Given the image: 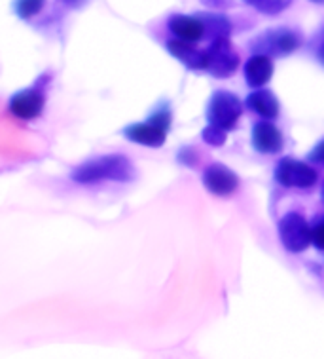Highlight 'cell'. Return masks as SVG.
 I'll list each match as a JSON object with an SVG mask.
<instances>
[{"mask_svg": "<svg viewBox=\"0 0 324 359\" xmlns=\"http://www.w3.org/2000/svg\"><path fill=\"white\" fill-rule=\"evenodd\" d=\"M136 175L135 168L127 156L122 154H106L85 160L76 165L71 173V179L80 184H95L101 181H116L127 183L133 181Z\"/></svg>", "mask_w": 324, "mask_h": 359, "instance_id": "obj_1", "label": "cell"}, {"mask_svg": "<svg viewBox=\"0 0 324 359\" xmlns=\"http://www.w3.org/2000/svg\"><path fill=\"white\" fill-rule=\"evenodd\" d=\"M169 126H171V114L167 111H160L150 118L148 122L127 126L123 130V135L129 139V141H133V143L157 149L167 139Z\"/></svg>", "mask_w": 324, "mask_h": 359, "instance_id": "obj_2", "label": "cell"}, {"mask_svg": "<svg viewBox=\"0 0 324 359\" xmlns=\"http://www.w3.org/2000/svg\"><path fill=\"white\" fill-rule=\"evenodd\" d=\"M243 114V104L239 97L230 92H214L207 109L209 124H214L222 130H234L237 120Z\"/></svg>", "mask_w": 324, "mask_h": 359, "instance_id": "obj_3", "label": "cell"}, {"mask_svg": "<svg viewBox=\"0 0 324 359\" xmlns=\"http://www.w3.org/2000/svg\"><path fill=\"white\" fill-rule=\"evenodd\" d=\"M279 238L286 251L302 253L313 243V230L300 213H286L279 221Z\"/></svg>", "mask_w": 324, "mask_h": 359, "instance_id": "obj_4", "label": "cell"}, {"mask_svg": "<svg viewBox=\"0 0 324 359\" xmlns=\"http://www.w3.org/2000/svg\"><path fill=\"white\" fill-rule=\"evenodd\" d=\"M239 67V55L232 46L230 36L214 39L207 50V69L214 79H230Z\"/></svg>", "mask_w": 324, "mask_h": 359, "instance_id": "obj_5", "label": "cell"}, {"mask_svg": "<svg viewBox=\"0 0 324 359\" xmlns=\"http://www.w3.org/2000/svg\"><path fill=\"white\" fill-rule=\"evenodd\" d=\"M275 179L277 183L288 189H309L317 183V171L309 163L286 156L275 168Z\"/></svg>", "mask_w": 324, "mask_h": 359, "instance_id": "obj_6", "label": "cell"}, {"mask_svg": "<svg viewBox=\"0 0 324 359\" xmlns=\"http://www.w3.org/2000/svg\"><path fill=\"white\" fill-rule=\"evenodd\" d=\"M302 44L298 33H294L290 29H273L260 34L258 39L254 40L253 50L256 53H264V55H288L294 50H298Z\"/></svg>", "mask_w": 324, "mask_h": 359, "instance_id": "obj_7", "label": "cell"}, {"mask_svg": "<svg viewBox=\"0 0 324 359\" xmlns=\"http://www.w3.org/2000/svg\"><path fill=\"white\" fill-rule=\"evenodd\" d=\"M203 184L214 196H230L239 187V179L224 163H211L203 173Z\"/></svg>", "mask_w": 324, "mask_h": 359, "instance_id": "obj_8", "label": "cell"}, {"mask_svg": "<svg viewBox=\"0 0 324 359\" xmlns=\"http://www.w3.org/2000/svg\"><path fill=\"white\" fill-rule=\"evenodd\" d=\"M44 95L38 90H21L10 99V112L21 120H34L42 114Z\"/></svg>", "mask_w": 324, "mask_h": 359, "instance_id": "obj_9", "label": "cell"}, {"mask_svg": "<svg viewBox=\"0 0 324 359\" xmlns=\"http://www.w3.org/2000/svg\"><path fill=\"white\" fill-rule=\"evenodd\" d=\"M169 53L176 57L181 63L192 69V71H203L207 69V50L203 52L199 48H195V42L188 40H169L167 42Z\"/></svg>", "mask_w": 324, "mask_h": 359, "instance_id": "obj_10", "label": "cell"}, {"mask_svg": "<svg viewBox=\"0 0 324 359\" xmlns=\"http://www.w3.org/2000/svg\"><path fill=\"white\" fill-rule=\"evenodd\" d=\"M254 149L262 154H277L283 149V133L272 122H258L253 128Z\"/></svg>", "mask_w": 324, "mask_h": 359, "instance_id": "obj_11", "label": "cell"}, {"mask_svg": "<svg viewBox=\"0 0 324 359\" xmlns=\"http://www.w3.org/2000/svg\"><path fill=\"white\" fill-rule=\"evenodd\" d=\"M169 31L175 34L176 39L188 40V42H197L203 39L205 29L199 18L194 15H182V13H175L169 18Z\"/></svg>", "mask_w": 324, "mask_h": 359, "instance_id": "obj_12", "label": "cell"}, {"mask_svg": "<svg viewBox=\"0 0 324 359\" xmlns=\"http://www.w3.org/2000/svg\"><path fill=\"white\" fill-rule=\"evenodd\" d=\"M273 76V61L269 55L256 53L246 61L245 65V79L248 86L253 88H264Z\"/></svg>", "mask_w": 324, "mask_h": 359, "instance_id": "obj_13", "label": "cell"}, {"mask_svg": "<svg viewBox=\"0 0 324 359\" xmlns=\"http://www.w3.org/2000/svg\"><path fill=\"white\" fill-rule=\"evenodd\" d=\"M246 107L258 116H264L267 120L279 116V101L275 97V93L269 90H258L248 95L246 99Z\"/></svg>", "mask_w": 324, "mask_h": 359, "instance_id": "obj_14", "label": "cell"}, {"mask_svg": "<svg viewBox=\"0 0 324 359\" xmlns=\"http://www.w3.org/2000/svg\"><path fill=\"white\" fill-rule=\"evenodd\" d=\"M203 23V29H205V34H209L211 39H222V36H230L232 33V21L227 20L226 15L222 13H199L197 15Z\"/></svg>", "mask_w": 324, "mask_h": 359, "instance_id": "obj_15", "label": "cell"}, {"mask_svg": "<svg viewBox=\"0 0 324 359\" xmlns=\"http://www.w3.org/2000/svg\"><path fill=\"white\" fill-rule=\"evenodd\" d=\"M246 4L254 6L258 12L266 13V15H277V13L285 12L286 8L290 6L292 0H243Z\"/></svg>", "mask_w": 324, "mask_h": 359, "instance_id": "obj_16", "label": "cell"}, {"mask_svg": "<svg viewBox=\"0 0 324 359\" xmlns=\"http://www.w3.org/2000/svg\"><path fill=\"white\" fill-rule=\"evenodd\" d=\"M44 4L45 0H15L13 10H15V13L20 15L21 20H31L36 13H40Z\"/></svg>", "mask_w": 324, "mask_h": 359, "instance_id": "obj_17", "label": "cell"}, {"mask_svg": "<svg viewBox=\"0 0 324 359\" xmlns=\"http://www.w3.org/2000/svg\"><path fill=\"white\" fill-rule=\"evenodd\" d=\"M203 141L211 147H222V144L226 143V137H227V131L218 128V126L214 124H209L202 133Z\"/></svg>", "mask_w": 324, "mask_h": 359, "instance_id": "obj_18", "label": "cell"}, {"mask_svg": "<svg viewBox=\"0 0 324 359\" xmlns=\"http://www.w3.org/2000/svg\"><path fill=\"white\" fill-rule=\"evenodd\" d=\"M313 243L317 245V249L324 251V221H321L313 230Z\"/></svg>", "mask_w": 324, "mask_h": 359, "instance_id": "obj_19", "label": "cell"}, {"mask_svg": "<svg viewBox=\"0 0 324 359\" xmlns=\"http://www.w3.org/2000/svg\"><path fill=\"white\" fill-rule=\"evenodd\" d=\"M309 162H317V163H323L324 165V139L321 141V143L313 149L311 152H309Z\"/></svg>", "mask_w": 324, "mask_h": 359, "instance_id": "obj_20", "label": "cell"}, {"mask_svg": "<svg viewBox=\"0 0 324 359\" xmlns=\"http://www.w3.org/2000/svg\"><path fill=\"white\" fill-rule=\"evenodd\" d=\"M203 4L209 8H213V10H220V8L230 6V0H202Z\"/></svg>", "mask_w": 324, "mask_h": 359, "instance_id": "obj_21", "label": "cell"}, {"mask_svg": "<svg viewBox=\"0 0 324 359\" xmlns=\"http://www.w3.org/2000/svg\"><path fill=\"white\" fill-rule=\"evenodd\" d=\"M318 59H321V61H323V63H324V44L321 48H318Z\"/></svg>", "mask_w": 324, "mask_h": 359, "instance_id": "obj_22", "label": "cell"}, {"mask_svg": "<svg viewBox=\"0 0 324 359\" xmlns=\"http://www.w3.org/2000/svg\"><path fill=\"white\" fill-rule=\"evenodd\" d=\"M321 198H323V203H324V184H323V194H321Z\"/></svg>", "mask_w": 324, "mask_h": 359, "instance_id": "obj_23", "label": "cell"}, {"mask_svg": "<svg viewBox=\"0 0 324 359\" xmlns=\"http://www.w3.org/2000/svg\"><path fill=\"white\" fill-rule=\"evenodd\" d=\"M313 2H323V0H313Z\"/></svg>", "mask_w": 324, "mask_h": 359, "instance_id": "obj_24", "label": "cell"}]
</instances>
